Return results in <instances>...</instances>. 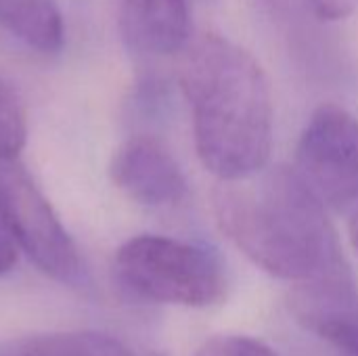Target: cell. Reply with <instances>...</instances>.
Returning <instances> with one entry per match:
<instances>
[{"instance_id": "5", "label": "cell", "mask_w": 358, "mask_h": 356, "mask_svg": "<svg viewBox=\"0 0 358 356\" xmlns=\"http://www.w3.org/2000/svg\"><path fill=\"white\" fill-rule=\"evenodd\" d=\"M294 168L325 206L357 208V118L338 105H321L300 134Z\"/></svg>"}, {"instance_id": "6", "label": "cell", "mask_w": 358, "mask_h": 356, "mask_svg": "<svg viewBox=\"0 0 358 356\" xmlns=\"http://www.w3.org/2000/svg\"><path fill=\"white\" fill-rule=\"evenodd\" d=\"M109 176L128 199L147 208L176 206L187 195V178L178 162L149 134L132 136L113 151Z\"/></svg>"}, {"instance_id": "9", "label": "cell", "mask_w": 358, "mask_h": 356, "mask_svg": "<svg viewBox=\"0 0 358 356\" xmlns=\"http://www.w3.org/2000/svg\"><path fill=\"white\" fill-rule=\"evenodd\" d=\"M0 356H132L113 336L88 329L36 334L0 346Z\"/></svg>"}, {"instance_id": "12", "label": "cell", "mask_w": 358, "mask_h": 356, "mask_svg": "<svg viewBox=\"0 0 358 356\" xmlns=\"http://www.w3.org/2000/svg\"><path fill=\"white\" fill-rule=\"evenodd\" d=\"M313 17L319 21H342L355 10V0H304Z\"/></svg>"}, {"instance_id": "13", "label": "cell", "mask_w": 358, "mask_h": 356, "mask_svg": "<svg viewBox=\"0 0 358 356\" xmlns=\"http://www.w3.org/2000/svg\"><path fill=\"white\" fill-rule=\"evenodd\" d=\"M19 258V245L0 212V275H6L15 269Z\"/></svg>"}, {"instance_id": "4", "label": "cell", "mask_w": 358, "mask_h": 356, "mask_svg": "<svg viewBox=\"0 0 358 356\" xmlns=\"http://www.w3.org/2000/svg\"><path fill=\"white\" fill-rule=\"evenodd\" d=\"M0 212L27 258L59 283H78L82 260L78 248L50 201L17 159H0Z\"/></svg>"}, {"instance_id": "14", "label": "cell", "mask_w": 358, "mask_h": 356, "mask_svg": "<svg viewBox=\"0 0 358 356\" xmlns=\"http://www.w3.org/2000/svg\"><path fill=\"white\" fill-rule=\"evenodd\" d=\"M350 239H352V245L357 248L358 252V212L352 216V220H350Z\"/></svg>"}, {"instance_id": "11", "label": "cell", "mask_w": 358, "mask_h": 356, "mask_svg": "<svg viewBox=\"0 0 358 356\" xmlns=\"http://www.w3.org/2000/svg\"><path fill=\"white\" fill-rule=\"evenodd\" d=\"M195 356H279L273 348H268L264 342L248 336H235V334H222L214 336L208 342L199 346Z\"/></svg>"}, {"instance_id": "3", "label": "cell", "mask_w": 358, "mask_h": 356, "mask_svg": "<svg viewBox=\"0 0 358 356\" xmlns=\"http://www.w3.org/2000/svg\"><path fill=\"white\" fill-rule=\"evenodd\" d=\"M115 275L128 294L153 304L208 308L227 294L216 252L164 235L128 239L115 254Z\"/></svg>"}, {"instance_id": "7", "label": "cell", "mask_w": 358, "mask_h": 356, "mask_svg": "<svg viewBox=\"0 0 358 356\" xmlns=\"http://www.w3.org/2000/svg\"><path fill=\"white\" fill-rule=\"evenodd\" d=\"M120 23L132 50L172 55L189 42V0H120Z\"/></svg>"}, {"instance_id": "1", "label": "cell", "mask_w": 358, "mask_h": 356, "mask_svg": "<svg viewBox=\"0 0 358 356\" xmlns=\"http://www.w3.org/2000/svg\"><path fill=\"white\" fill-rule=\"evenodd\" d=\"M185 48L180 88L193 113L197 157L220 180L264 170L273 151V97L262 65L216 34Z\"/></svg>"}, {"instance_id": "10", "label": "cell", "mask_w": 358, "mask_h": 356, "mask_svg": "<svg viewBox=\"0 0 358 356\" xmlns=\"http://www.w3.org/2000/svg\"><path fill=\"white\" fill-rule=\"evenodd\" d=\"M27 141V115L17 90L0 78V159H17Z\"/></svg>"}, {"instance_id": "2", "label": "cell", "mask_w": 358, "mask_h": 356, "mask_svg": "<svg viewBox=\"0 0 358 356\" xmlns=\"http://www.w3.org/2000/svg\"><path fill=\"white\" fill-rule=\"evenodd\" d=\"M214 214L229 241L277 279L300 283L346 260L325 204L296 168L220 180Z\"/></svg>"}, {"instance_id": "8", "label": "cell", "mask_w": 358, "mask_h": 356, "mask_svg": "<svg viewBox=\"0 0 358 356\" xmlns=\"http://www.w3.org/2000/svg\"><path fill=\"white\" fill-rule=\"evenodd\" d=\"M0 27L40 52H57L65 40L55 0H0Z\"/></svg>"}]
</instances>
